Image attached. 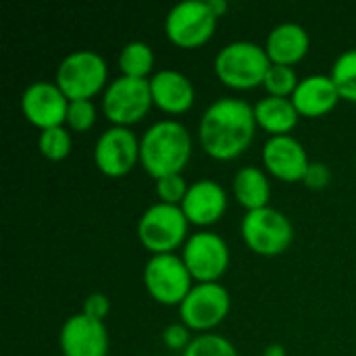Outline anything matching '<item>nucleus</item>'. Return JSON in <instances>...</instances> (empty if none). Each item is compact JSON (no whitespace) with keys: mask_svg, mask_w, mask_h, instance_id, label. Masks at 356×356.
<instances>
[{"mask_svg":"<svg viewBox=\"0 0 356 356\" xmlns=\"http://www.w3.org/2000/svg\"><path fill=\"white\" fill-rule=\"evenodd\" d=\"M71 146H73V140H71V134L65 125L40 131L38 148H40L42 156L48 161L58 163V161L67 159L71 154Z\"/></svg>","mask_w":356,"mask_h":356,"instance_id":"b1692460","label":"nucleus"},{"mask_svg":"<svg viewBox=\"0 0 356 356\" xmlns=\"http://www.w3.org/2000/svg\"><path fill=\"white\" fill-rule=\"evenodd\" d=\"M234 198L240 207L248 211H259L269 207L271 198V184L267 177V171L261 167H242L234 175Z\"/></svg>","mask_w":356,"mask_h":356,"instance_id":"412c9836","label":"nucleus"},{"mask_svg":"<svg viewBox=\"0 0 356 356\" xmlns=\"http://www.w3.org/2000/svg\"><path fill=\"white\" fill-rule=\"evenodd\" d=\"M252 108L257 125L271 136H290V131L298 125L300 119L292 98L265 96L257 100Z\"/></svg>","mask_w":356,"mask_h":356,"instance_id":"aec40b11","label":"nucleus"},{"mask_svg":"<svg viewBox=\"0 0 356 356\" xmlns=\"http://www.w3.org/2000/svg\"><path fill=\"white\" fill-rule=\"evenodd\" d=\"M188 229L190 221L181 207L154 202L140 215L138 240L150 254H171L184 248L190 238Z\"/></svg>","mask_w":356,"mask_h":356,"instance_id":"39448f33","label":"nucleus"},{"mask_svg":"<svg viewBox=\"0 0 356 356\" xmlns=\"http://www.w3.org/2000/svg\"><path fill=\"white\" fill-rule=\"evenodd\" d=\"M192 150L190 129L177 119H161L140 138V165L154 181L167 175H179L188 167Z\"/></svg>","mask_w":356,"mask_h":356,"instance_id":"f03ea898","label":"nucleus"},{"mask_svg":"<svg viewBox=\"0 0 356 356\" xmlns=\"http://www.w3.org/2000/svg\"><path fill=\"white\" fill-rule=\"evenodd\" d=\"M207 2H209V6H211V10L215 13V17H217V19H221V17L229 10L227 0H207Z\"/></svg>","mask_w":356,"mask_h":356,"instance_id":"2f4dec72","label":"nucleus"},{"mask_svg":"<svg viewBox=\"0 0 356 356\" xmlns=\"http://www.w3.org/2000/svg\"><path fill=\"white\" fill-rule=\"evenodd\" d=\"M156 198L159 202H165V204H173V207H181L188 190H190V184L186 181L184 173L179 175H167V177H161L156 179Z\"/></svg>","mask_w":356,"mask_h":356,"instance_id":"cd10ccee","label":"nucleus"},{"mask_svg":"<svg viewBox=\"0 0 356 356\" xmlns=\"http://www.w3.org/2000/svg\"><path fill=\"white\" fill-rule=\"evenodd\" d=\"M298 73L294 67L286 65H271L265 79L263 88L267 90V96H277V98H292L296 86H298Z\"/></svg>","mask_w":356,"mask_h":356,"instance_id":"393cba45","label":"nucleus"},{"mask_svg":"<svg viewBox=\"0 0 356 356\" xmlns=\"http://www.w3.org/2000/svg\"><path fill=\"white\" fill-rule=\"evenodd\" d=\"M263 165L273 177L296 184L305 179L311 161L305 146L294 136H269L263 146Z\"/></svg>","mask_w":356,"mask_h":356,"instance_id":"2eb2a0df","label":"nucleus"},{"mask_svg":"<svg viewBox=\"0 0 356 356\" xmlns=\"http://www.w3.org/2000/svg\"><path fill=\"white\" fill-rule=\"evenodd\" d=\"M179 319L190 332L211 334L217 325L225 321L232 309V296L227 288L219 282L215 284H194L190 294L177 307Z\"/></svg>","mask_w":356,"mask_h":356,"instance_id":"9d476101","label":"nucleus"},{"mask_svg":"<svg viewBox=\"0 0 356 356\" xmlns=\"http://www.w3.org/2000/svg\"><path fill=\"white\" fill-rule=\"evenodd\" d=\"M119 69L121 75L150 79L154 75V50L150 44L142 40L127 42L119 52Z\"/></svg>","mask_w":356,"mask_h":356,"instance_id":"4be33fe9","label":"nucleus"},{"mask_svg":"<svg viewBox=\"0 0 356 356\" xmlns=\"http://www.w3.org/2000/svg\"><path fill=\"white\" fill-rule=\"evenodd\" d=\"M140 163V138L129 127L111 125L94 144V165L106 177H125Z\"/></svg>","mask_w":356,"mask_h":356,"instance_id":"f8f14e48","label":"nucleus"},{"mask_svg":"<svg viewBox=\"0 0 356 356\" xmlns=\"http://www.w3.org/2000/svg\"><path fill=\"white\" fill-rule=\"evenodd\" d=\"M340 100L334 79L323 73L302 77L292 94V102L300 117H323L332 113Z\"/></svg>","mask_w":356,"mask_h":356,"instance_id":"a211bd4d","label":"nucleus"},{"mask_svg":"<svg viewBox=\"0 0 356 356\" xmlns=\"http://www.w3.org/2000/svg\"><path fill=\"white\" fill-rule=\"evenodd\" d=\"M265 50L271 60V65H286L294 67L298 65L311 48V38L309 31L294 21H284L277 23L265 40Z\"/></svg>","mask_w":356,"mask_h":356,"instance_id":"6ab92c4d","label":"nucleus"},{"mask_svg":"<svg viewBox=\"0 0 356 356\" xmlns=\"http://www.w3.org/2000/svg\"><path fill=\"white\" fill-rule=\"evenodd\" d=\"M217 17L211 10L207 0H184L171 6V10L165 17V33L171 44L192 50L204 46L215 29H217Z\"/></svg>","mask_w":356,"mask_h":356,"instance_id":"1a4fd4ad","label":"nucleus"},{"mask_svg":"<svg viewBox=\"0 0 356 356\" xmlns=\"http://www.w3.org/2000/svg\"><path fill=\"white\" fill-rule=\"evenodd\" d=\"M330 77L334 79L340 98L356 102V48L344 50L332 65Z\"/></svg>","mask_w":356,"mask_h":356,"instance_id":"5701e85b","label":"nucleus"},{"mask_svg":"<svg viewBox=\"0 0 356 356\" xmlns=\"http://www.w3.org/2000/svg\"><path fill=\"white\" fill-rule=\"evenodd\" d=\"M58 346L63 356H108L106 325L86 313H77L63 323Z\"/></svg>","mask_w":356,"mask_h":356,"instance_id":"4468645a","label":"nucleus"},{"mask_svg":"<svg viewBox=\"0 0 356 356\" xmlns=\"http://www.w3.org/2000/svg\"><path fill=\"white\" fill-rule=\"evenodd\" d=\"M192 342V336H190V330L184 325V323H171L165 327L163 332V344L171 350H179L184 353Z\"/></svg>","mask_w":356,"mask_h":356,"instance_id":"c85d7f7f","label":"nucleus"},{"mask_svg":"<svg viewBox=\"0 0 356 356\" xmlns=\"http://www.w3.org/2000/svg\"><path fill=\"white\" fill-rule=\"evenodd\" d=\"M271 67L265 46L250 40H236L219 48L215 56L217 79L232 90H252L263 86Z\"/></svg>","mask_w":356,"mask_h":356,"instance_id":"7ed1b4c3","label":"nucleus"},{"mask_svg":"<svg viewBox=\"0 0 356 356\" xmlns=\"http://www.w3.org/2000/svg\"><path fill=\"white\" fill-rule=\"evenodd\" d=\"M54 81L69 100H92L108 86V65L96 50H73L58 63Z\"/></svg>","mask_w":356,"mask_h":356,"instance_id":"20e7f679","label":"nucleus"},{"mask_svg":"<svg viewBox=\"0 0 356 356\" xmlns=\"http://www.w3.org/2000/svg\"><path fill=\"white\" fill-rule=\"evenodd\" d=\"M181 356H238L236 346L219 334H198Z\"/></svg>","mask_w":356,"mask_h":356,"instance_id":"a878e982","label":"nucleus"},{"mask_svg":"<svg viewBox=\"0 0 356 356\" xmlns=\"http://www.w3.org/2000/svg\"><path fill=\"white\" fill-rule=\"evenodd\" d=\"M240 234L244 244L259 257H280L294 242V225L286 213L265 207L242 217Z\"/></svg>","mask_w":356,"mask_h":356,"instance_id":"423d86ee","label":"nucleus"},{"mask_svg":"<svg viewBox=\"0 0 356 356\" xmlns=\"http://www.w3.org/2000/svg\"><path fill=\"white\" fill-rule=\"evenodd\" d=\"M150 94L156 108L167 115H184L194 106L196 90L188 75L177 69H159L148 79Z\"/></svg>","mask_w":356,"mask_h":356,"instance_id":"f3484780","label":"nucleus"},{"mask_svg":"<svg viewBox=\"0 0 356 356\" xmlns=\"http://www.w3.org/2000/svg\"><path fill=\"white\" fill-rule=\"evenodd\" d=\"M142 282L152 300L163 307H179L184 298L194 288V277L190 275L181 254H150L144 265Z\"/></svg>","mask_w":356,"mask_h":356,"instance_id":"0eeeda50","label":"nucleus"},{"mask_svg":"<svg viewBox=\"0 0 356 356\" xmlns=\"http://www.w3.org/2000/svg\"><path fill=\"white\" fill-rule=\"evenodd\" d=\"M227 192L215 179H196L181 202V211L190 225L209 227L217 223L227 211Z\"/></svg>","mask_w":356,"mask_h":356,"instance_id":"dca6fc26","label":"nucleus"},{"mask_svg":"<svg viewBox=\"0 0 356 356\" xmlns=\"http://www.w3.org/2000/svg\"><path fill=\"white\" fill-rule=\"evenodd\" d=\"M181 259L196 284H215L225 275L232 254L227 242L219 234L200 229L190 234L188 242L184 244Z\"/></svg>","mask_w":356,"mask_h":356,"instance_id":"9b49d317","label":"nucleus"},{"mask_svg":"<svg viewBox=\"0 0 356 356\" xmlns=\"http://www.w3.org/2000/svg\"><path fill=\"white\" fill-rule=\"evenodd\" d=\"M257 119L250 102L223 96L207 106L198 121V140L202 150L215 161H234L242 156L257 136Z\"/></svg>","mask_w":356,"mask_h":356,"instance_id":"f257e3e1","label":"nucleus"},{"mask_svg":"<svg viewBox=\"0 0 356 356\" xmlns=\"http://www.w3.org/2000/svg\"><path fill=\"white\" fill-rule=\"evenodd\" d=\"M69 98L56 86V81H33L21 94L23 117L40 131L60 127L67 121Z\"/></svg>","mask_w":356,"mask_h":356,"instance_id":"ddd939ff","label":"nucleus"},{"mask_svg":"<svg viewBox=\"0 0 356 356\" xmlns=\"http://www.w3.org/2000/svg\"><path fill=\"white\" fill-rule=\"evenodd\" d=\"M154 106L150 94V81L119 75L108 81L102 92V113L111 125L129 127L140 123Z\"/></svg>","mask_w":356,"mask_h":356,"instance_id":"6e6552de","label":"nucleus"},{"mask_svg":"<svg viewBox=\"0 0 356 356\" xmlns=\"http://www.w3.org/2000/svg\"><path fill=\"white\" fill-rule=\"evenodd\" d=\"M96 119H98V108L94 100H69L67 121H65L67 129L86 134L94 127Z\"/></svg>","mask_w":356,"mask_h":356,"instance_id":"bb28decb","label":"nucleus"},{"mask_svg":"<svg viewBox=\"0 0 356 356\" xmlns=\"http://www.w3.org/2000/svg\"><path fill=\"white\" fill-rule=\"evenodd\" d=\"M263 356H286V348L282 344H271V346L265 348Z\"/></svg>","mask_w":356,"mask_h":356,"instance_id":"473e14b6","label":"nucleus"},{"mask_svg":"<svg viewBox=\"0 0 356 356\" xmlns=\"http://www.w3.org/2000/svg\"><path fill=\"white\" fill-rule=\"evenodd\" d=\"M330 181H332V169L325 163H313L311 161L302 184L311 190H323V188H327Z\"/></svg>","mask_w":356,"mask_h":356,"instance_id":"c756f323","label":"nucleus"},{"mask_svg":"<svg viewBox=\"0 0 356 356\" xmlns=\"http://www.w3.org/2000/svg\"><path fill=\"white\" fill-rule=\"evenodd\" d=\"M108 311H111V300H108V296H104V294H100V292H94V294H90V296L83 300V311H81V313H86V315L92 317V319L104 321V317L108 315Z\"/></svg>","mask_w":356,"mask_h":356,"instance_id":"7c9ffc66","label":"nucleus"}]
</instances>
